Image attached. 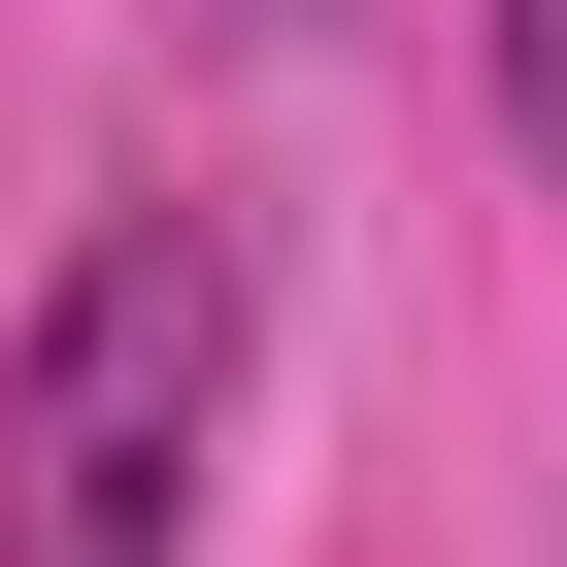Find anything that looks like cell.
I'll use <instances>...</instances> for the list:
<instances>
[{
	"label": "cell",
	"instance_id": "cell-1",
	"mask_svg": "<svg viewBox=\"0 0 567 567\" xmlns=\"http://www.w3.org/2000/svg\"><path fill=\"white\" fill-rule=\"evenodd\" d=\"M234 234L200 200H134V234H68L34 267V334H0V567H167L200 534V434H234Z\"/></svg>",
	"mask_w": 567,
	"mask_h": 567
},
{
	"label": "cell",
	"instance_id": "cell-3",
	"mask_svg": "<svg viewBox=\"0 0 567 567\" xmlns=\"http://www.w3.org/2000/svg\"><path fill=\"white\" fill-rule=\"evenodd\" d=\"M200 34H301V0H200Z\"/></svg>",
	"mask_w": 567,
	"mask_h": 567
},
{
	"label": "cell",
	"instance_id": "cell-2",
	"mask_svg": "<svg viewBox=\"0 0 567 567\" xmlns=\"http://www.w3.org/2000/svg\"><path fill=\"white\" fill-rule=\"evenodd\" d=\"M501 134H534V167H567V0H501Z\"/></svg>",
	"mask_w": 567,
	"mask_h": 567
}]
</instances>
